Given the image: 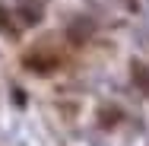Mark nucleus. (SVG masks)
<instances>
[{"label":"nucleus","mask_w":149,"mask_h":146,"mask_svg":"<svg viewBox=\"0 0 149 146\" xmlns=\"http://www.w3.org/2000/svg\"><path fill=\"white\" fill-rule=\"evenodd\" d=\"M0 32L13 35V22H10V13H6V6H0Z\"/></svg>","instance_id":"obj_3"},{"label":"nucleus","mask_w":149,"mask_h":146,"mask_svg":"<svg viewBox=\"0 0 149 146\" xmlns=\"http://www.w3.org/2000/svg\"><path fill=\"white\" fill-rule=\"evenodd\" d=\"M26 67H29V70H38V73H48V70L57 67V60H54V57H35V54H29V57H26Z\"/></svg>","instance_id":"obj_1"},{"label":"nucleus","mask_w":149,"mask_h":146,"mask_svg":"<svg viewBox=\"0 0 149 146\" xmlns=\"http://www.w3.org/2000/svg\"><path fill=\"white\" fill-rule=\"evenodd\" d=\"M130 70H133V83L140 86V92H146V95H149V67H143V64H133Z\"/></svg>","instance_id":"obj_2"}]
</instances>
